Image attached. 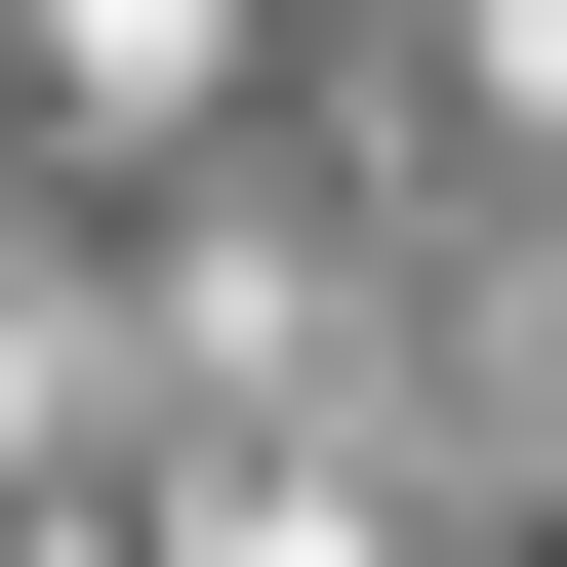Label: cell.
<instances>
[{
    "label": "cell",
    "instance_id": "1",
    "mask_svg": "<svg viewBox=\"0 0 567 567\" xmlns=\"http://www.w3.org/2000/svg\"><path fill=\"white\" fill-rule=\"evenodd\" d=\"M41 41H82V122H203L244 82V0H41Z\"/></svg>",
    "mask_w": 567,
    "mask_h": 567
},
{
    "label": "cell",
    "instance_id": "2",
    "mask_svg": "<svg viewBox=\"0 0 567 567\" xmlns=\"http://www.w3.org/2000/svg\"><path fill=\"white\" fill-rule=\"evenodd\" d=\"M244 567H365V486H244Z\"/></svg>",
    "mask_w": 567,
    "mask_h": 567
}]
</instances>
